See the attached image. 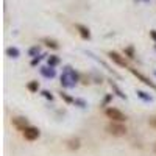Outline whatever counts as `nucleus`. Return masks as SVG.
<instances>
[{"mask_svg": "<svg viewBox=\"0 0 156 156\" xmlns=\"http://www.w3.org/2000/svg\"><path fill=\"white\" fill-rule=\"evenodd\" d=\"M123 55L128 58V59H134L136 58V50H134V45H128L123 48Z\"/></svg>", "mask_w": 156, "mask_h": 156, "instance_id": "obj_14", "label": "nucleus"}, {"mask_svg": "<svg viewBox=\"0 0 156 156\" xmlns=\"http://www.w3.org/2000/svg\"><path fill=\"white\" fill-rule=\"evenodd\" d=\"M66 144H67V148H69V150L75 151V150H78V148L81 147V140L78 139V137H72V139H69V140L66 142Z\"/></svg>", "mask_w": 156, "mask_h": 156, "instance_id": "obj_11", "label": "nucleus"}, {"mask_svg": "<svg viewBox=\"0 0 156 156\" xmlns=\"http://www.w3.org/2000/svg\"><path fill=\"white\" fill-rule=\"evenodd\" d=\"M39 53H41V45H33L30 50H28V56H31V58H36V56H39Z\"/></svg>", "mask_w": 156, "mask_h": 156, "instance_id": "obj_17", "label": "nucleus"}, {"mask_svg": "<svg viewBox=\"0 0 156 156\" xmlns=\"http://www.w3.org/2000/svg\"><path fill=\"white\" fill-rule=\"evenodd\" d=\"M153 151H154V154H156V142H154V145H153Z\"/></svg>", "mask_w": 156, "mask_h": 156, "instance_id": "obj_26", "label": "nucleus"}, {"mask_svg": "<svg viewBox=\"0 0 156 156\" xmlns=\"http://www.w3.org/2000/svg\"><path fill=\"white\" fill-rule=\"evenodd\" d=\"M136 2H148V0H136Z\"/></svg>", "mask_w": 156, "mask_h": 156, "instance_id": "obj_27", "label": "nucleus"}, {"mask_svg": "<svg viewBox=\"0 0 156 156\" xmlns=\"http://www.w3.org/2000/svg\"><path fill=\"white\" fill-rule=\"evenodd\" d=\"M42 56H45V55H39V56H36V58H33L30 64H31V66H37V64H39V62H41V59H42Z\"/></svg>", "mask_w": 156, "mask_h": 156, "instance_id": "obj_22", "label": "nucleus"}, {"mask_svg": "<svg viewBox=\"0 0 156 156\" xmlns=\"http://www.w3.org/2000/svg\"><path fill=\"white\" fill-rule=\"evenodd\" d=\"M148 125L153 129H156V115H153V117H150V119H148Z\"/></svg>", "mask_w": 156, "mask_h": 156, "instance_id": "obj_23", "label": "nucleus"}, {"mask_svg": "<svg viewBox=\"0 0 156 156\" xmlns=\"http://www.w3.org/2000/svg\"><path fill=\"white\" fill-rule=\"evenodd\" d=\"M59 97L64 100V101H66V103H69V105H70V103H75V98L73 97H70L69 94H66V92H59Z\"/></svg>", "mask_w": 156, "mask_h": 156, "instance_id": "obj_19", "label": "nucleus"}, {"mask_svg": "<svg viewBox=\"0 0 156 156\" xmlns=\"http://www.w3.org/2000/svg\"><path fill=\"white\" fill-rule=\"evenodd\" d=\"M22 136H23V139H25V140L33 142V140H36L39 136H41V129H39L37 126L30 125L27 129H25V131H22Z\"/></svg>", "mask_w": 156, "mask_h": 156, "instance_id": "obj_6", "label": "nucleus"}, {"mask_svg": "<svg viewBox=\"0 0 156 156\" xmlns=\"http://www.w3.org/2000/svg\"><path fill=\"white\" fill-rule=\"evenodd\" d=\"M128 70L131 72V73H133V75L137 78V80H139V81H142V83H144L145 86H148V87H151L153 90H156V83L150 81V78H147L144 73H140V72H139V70H136L134 67H128Z\"/></svg>", "mask_w": 156, "mask_h": 156, "instance_id": "obj_7", "label": "nucleus"}, {"mask_svg": "<svg viewBox=\"0 0 156 156\" xmlns=\"http://www.w3.org/2000/svg\"><path fill=\"white\" fill-rule=\"evenodd\" d=\"M39 72H41V75H42L44 78H48V80H51V78L56 76V70H55L53 67H50V66L41 67V69H39Z\"/></svg>", "mask_w": 156, "mask_h": 156, "instance_id": "obj_10", "label": "nucleus"}, {"mask_svg": "<svg viewBox=\"0 0 156 156\" xmlns=\"http://www.w3.org/2000/svg\"><path fill=\"white\" fill-rule=\"evenodd\" d=\"M41 42H42L45 47L51 48V50H58V48H59V42L56 41V39H53V37H42Z\"/></svg>", "mask_w": 156, "mask_h": 156, "instance_id": "obj_9", "label": "nucleus"}, {"mask_svg": "<svg viewBox=\"0 0 156 156\" xmlns=\"http://www.w3.org/2000/svg\"><path fill=\"white\" fill-rule=\"evenodd\" d=\"M150 37L154 41V44H156V30H150Z\"/></svg>", "mask_w": 156, "mask_h": 156, "instance_id": "obj_25", "label": "nucleus"}, {"mask_svg": "<svg viewBox=\"0 0 156 156\" xmlns=\"http://www.w3.org/2000/svg\"><path fill=\"white\" fill-rule=\"evenodd\" d=\"M154 50H156V45H154Z\"/></svg>", "mask_w": 156, "mask_h": 156, "instance_id": "obj_28", "label": "nucleus"}, {"mask_svg": "<svg viewBox=\"0 0 156 156\" xmlns=\"http://www.w3.org/2000/svg\"><path fill=\"white\" fill-rule=\"evenodd\" d=\"M5 53H6V56H9V58H19L20 56V50L17 48V47H8L6 50H5Z\"/></svg>", "mask_w": 156, "mask_h": 156, "instance_id": "obj_13", "label": "nucleus"}, {"mask_svg": "<svg viewBox=\"0 0 156 156\" xmlns=\"http://www.w3.org/2000/svg\"><path fill=\"white\" fill-rule=\"evenodd\" d=\"M108 56H109V59H111L112 62H115L117 66H120V67H123V69L131 67V66H129V64L126 62V58H125V56H122L120 53H117V51H114V50L108 51Z\"/></svg>", "mask_w": 156, "mask_h": 156, "instance_id": "obj_5", "label": "nucleus"}, {"mask_svg": "<svg viewBox=\"0 0 156 156\" xmlns=\"http://www.w3.org/2000/svg\"><path fill=\"white\" fill-rule=\"evenodd\" d=\"M42 97H45V98H47V100H50V101L53 100V95H51V94L48 92V90H42Z\"/></svg>", "mask_w": 156, "mask_h": 156, "instance_id": "obj_24", "label": "nucleus"}, {"mask_svg": "<svg viewBox=\"0 0 156 156\" xmlns=\"http://www.w3.org/2000/svg\"><path fill=\"white\" fill-rule=\"evenodd\" d=\"M106 131L111 134V136H115V137H122L128 133V128L120 123V122H111L106 125Z\"/></svg>", "mask_w": 156, "mask_h": 156, "instance_id": "obj_2", "label": "nucleus"}, {"mask_svg": "<svg viewBox=\"0 0 156 156\" xmlns=\"http://www.w3.org/2000/svg\"><path fill=\"white\" fill-rule=\"evenodd\" d=\"M75 28H76L78 34H80L84 41H89V39L92 37V34H90V30L86 27V25H83V23H75Z\"/></svg>", "mask_w": 156, "mask_h": 156, "instance_id": "obj_8", "label": "nucleus"}, {"mask_svg": "<svg viewBox=\"0 0 156 156\" xmlns=\"http://www.w3.org/2000/svg\"><path fill=\"white\" fill-rule=\"evenodd\" d=\"M80 81V73H78L73 67L64 66V72L61 73V84L66 89H72L76 86V83Z\"/></svg>", "mask_w": 156, "mask_h": 156, "instance_id": "obj_1", "label": "nucleus"}, {"mask_svg": "<svg viewBox=\"0 0 156 156\" xmlns=\"http://www.w3.org/2000/svg\"><path fill=\"white\" fill-rule=\"evenodd\" d=\"M105 114H106V117L108 119H111V122H120V123H123L125 120H126V115L120 111V109H117V108H106L105 109Z\"/></svg>", "mask_w": 156, "mask_h": 156, "instance_id": "obj_3", "label": "nucleus"}, {"mask_svg": "<svg viewBox=\"0 0 156 156\" xmlns=\"http://www.w3.org/2000/svg\"><path fill=\"white\" fill-rule=\"evenodd\" d=\"M11 123L12 126H14L17 131H25L28 126H30V122L27 117H23V115H16V117H12L11 119Z\"/></svg>", "mask_w": 156, "mask_h": 156, "instance_id": "obj_4", "label": "nucleus"}, {"mask_svg": "<svg viewBox=\"0 0 156 156\" xmlns=\"http://www.w3.org/2000/svg\"><path fill=\"white\" fill-rule=\"evenodd\" d=\"M59 62H61V59H59V56H56V55H50V56L47 58V64H48L50 67H53V69L58 66Z\"/></svg>", "mask_w": 156, "mask_h": 156, "instance_id": "obj_15", "label": "nucleus"}, {"mask_svg": "<svg viewBox=\"0 0 156 156\" xmlns=\"http://www.w3.org/2000/svg\"><path fill=\"white\" fill-rule=\"evenodd\" d=\"M111 100H112V94H109V95H106L105 98H103V101H101V105H100V106H101V108H105Z\"/></svg>", "mask_w": 156, "mask_h": 156, "instance_id": "obj_20", "label": "nucleus"}, {"mask_svg": "<svg viewBox=\"0 0 156 156\" xmlns=\"http://www.w3.org/2000/svg\"><path fill=\"white\" fill-rule=\"evenodd\" d=\"M27 89L30 90V92H37V90H39V81H36V80L30 81L27 84Z\"/></svg>", "mask_w": 156, "mask_h": 156, "instance_id": "obj_18", "label": "nucleus"}, {"mask_svg": "<svg viewBox=\"0 0 156 156\" xmlns=\"http://www.w3.org/2000/svg\"><path fill=\"white\" fill-rule=\"evenodd\" d=\"M75 105H78L80 108H86V106H87V103H86L83 98H75Z\"/></svg>", "mask_w": 156, "mask_h": 156, "instance_id": "obj_21", "label": "nucleus"}, {"mask_svg": "<svg viewBox=\"0 0 156 156\" xmlns=\"http://www.w3.org/2000/svg\"><path fill=\"white\" fill-rule=\"evenodd\" d=\"M136 94H137V97H139L140 100H144V101H151V100H153V97H151L150 94H147L145 90L137 89V90H136Z\"/></svg>", "mask_w": 156, "mask_h": 156, "instance_id": "obj_16", "label": "nucleus"}, {"mask_svg": "<svg viewBox=\"0 0 156 156\" xmlns=\"http://www.w3.org/2000/svg\"><path fill=\"white\" fill-rule=\"evenodd\" d=\"M154 76H156V72H154Z\"/></svg>", "mask_w": 156, "mask_h": 156, "instance_id": "obj_29", "label": "nucleus"}, {"mask_svg": "<svg viewBox=\"0 0 156 156\" xmlns=\"http://www.w3.org/2000/svg\"><path fill=\"white\" fill-rule=\"evenodd\" d=\"M109 86H111V89L114 90V94H115L117 97H120L122 100H126V95L123 94V90L115 84V81H114V80H109Z\"/></svg>", "mask_w": 156, "mask_h": 156, "instance_id": "obj_12", "label": "nucleus"}]
</instances>
